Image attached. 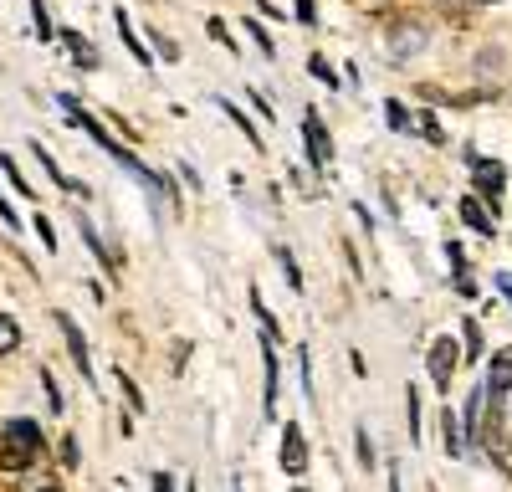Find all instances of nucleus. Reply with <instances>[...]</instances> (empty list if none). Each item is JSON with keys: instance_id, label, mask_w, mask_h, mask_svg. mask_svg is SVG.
Wrapping results in <instances>:
<instances>
[{"instance_id": "nucleus-1", "label": "nucleus", "mask_w": 512, "mask_h": 492, "mask_svg": "<svg viewBox=\"0 0 512 492\" xmlns=\"http://www.w3.org/2000/svg\"><path fill=\"white\" fill-rule=\"evenodd\" d=\"M36 457H41V431L31 421H11L0 431V467L6 472H26Z\"/></svg>"}, {"instance_id": "nucleus-2", "label": "nucleus", "mask_w": 512, "mask_h": 492, "mask_svg": "<svg viewBox=\"0 0 512 492\" xmlns=\"http://www.w3.org/2000/svg\"><path fill=\"white\" fill-rule=\"evenodd\" d=\"M303 144H308V159H313V170L328 175V164H333V144H328V129H323V118L308 108L303 113Z\"/></svg>"}, {"instance_id": "nucleus-3", "label": "nucleus", "mask_w": 512, "mask_h": 492, "mask_svg": "<svg viewBox=\"0 0 512 492\" xmlns=\"http://www.w3.org/2000/svg\"><path fill=\"white\" fill-rule=\"evenodd\" d=\"M57 328L67 334V349H72V364H77V375L88 380V385H98V375H93V359H88V339H82V328L67 318V313H57Z\"/></svg>"}, {"instance_id": "nucleus-4", "label": "nucleus", "mask_w": 512, "mask_h": 492, "mask_svg": "<svg viewBox=\"0 0 512 492\" xmlns=\"http://www.w3.org/2000/svg\"><path fill=\"white\" fill-rule=\"evenodd\" d=\"M282 467H287L292 477L308 472V441H303V431H297V426L282 431Z\"/></svg>"}, {"instance_id": "nucleus-5", "label": "nucleus", "mask_w": 512, "mask_h": 492, "mask_svg": "<svg viewBox=\"0 0 512 492\" xmlns=\"http://www.w3.org/2000/svg\"><path fill=\"white\" fill-rule=\"evenodd\" d=\"M482 416H487V385H477L472 395H466V416H461V426H466V441H482Z\"/></svg>"}, {"instance_id": "nucleus-6", "label": "nucleus", "mask_w": 512, "mask_h": 492, "mask_svg": "<svg viewBox=\"0 0 512 492\" xmlns=\"http://www.w3.org/2000/svg\"><path fill=\"white\" fill-rule=\"evenodd\" d=\"M425 364H431L436 385H451V369H456V344H451V339H436V344H431V354H425Z\"/></svg>"}, {"instance_id": "nucleus-7", "label": "nucleus", "mask_w": 512, "mask_h": 492, "mask_svg": "<svg viewBox=\"0 0 512 492\" xmlns=\"http://www.w3.org/2000/svg\"><path fill=\"white\" fill-rule=\"evenodd\" d=\"M62 47L72 52V62H77V67H88V72L98 67V52H93V41L82 36V31H62Z\"/></svg>"}, {"instance_id": "nucleus-8", "label": "nucleus", "mask_w": 512, "mask_h": 492, "mask_svg": "<svg viewBox=\"0 0 512 492\" xmlns=\"http://www.w3.org/2000/svg\"><path fill=\"white\" fill-rule=\"evenodd\" d=\"M461 221L472 226V231H482V236H492L497 226H492V216H487V200H477V195H466L461 200Z\"/></svg>"}, {"instance_id": "nucleus-9", "label": "nucleus", "mask_w": 512, "mask_h": 492, "mask_svg": "<svg viewBox=\"0 0 512 492\" xmlns=\"http://www.w3.org/2000/svg\"><path fill=\"white\" fill-rule=\"evenodd\" d=\"M441 431H446V451H451V457H466V436H461V416H456V410H441Z\"/></svg>"}, {"instance_id": "nucleus-10", "label": "nucleus", "mask_w": 512, "mask_h": 492, "mask_svg": "<svg viewBox=\"0 0 512 492\" xmlns=\"http://www.w3.org/2000/svg\"><path fill=\"white\" fill-rule=\"evenodd\" d=\"M477 180H482V190H487V205L502 195V164L497 159H477Z\"/></svg>"}, {"instance_id": "nucleus-11", "label": "nucleus", "mask_w": 512, "mask_h": 492, "mask_svg": "<svg viewBox=\"0 0 512 492\" xmlns=\"http://www.w3.org/2000/svg\"><path fill=\"white\" fill-rule=\"evenodd\" d=\"M113 21H118V36H123V47L134 52V62H144V67H149V47H144V41L134 36V26H128V11H113Z\"/></svg>"}, {"instance_id": "nucleus-12", "label": "nucleus", "mask_w": 512, "mask_h": 492, "mask_svg": "<svg viewBox=\"0 0 512 492\" xmlns=\"http://www.w3.org/2000/svg\"><path fill=\"white\" fill-rule=\"evenodd\" d=\"M420 41H425V31H420V26H405V31H390V52H400V57H410V52H420Z\"/></svg>"}, {"instance_id": "nucleus-13", "label": "nucleus", "mask_w": 512, "mask_h": 492, "mask_svg": "<svg viewBox=\"0 0 512 492\" xmlns=\"http://www.w3.org/2000/svg\"><path fill=\"white\" fill-rule=\"evenodd\" d=\"M221 108L231 113V123H236V129L246 134V144H251V149H262V129H251V118H246L241 108H231V98H221Z\"/></svg>"}, {"instance_id": "nucleus-14", "label": "nucleus", "mask_w": 512, "mask_h": 492, "mask_svg": "<svg viewBox=\"0 0 512 492\" xmlns=\"http://www.w3.org/2000/svg\"><path fill=\"white\" fill-rule=\"evenodd\" d=\"M16 344H21V323L11 313H0V354H11Z\"/></svg>"}, {"instance_id": "nucleus-15", "label": "nucleus", "mask_w": 512, "mask_h": 492, "mask_svg": "<svg viewBox=\"0 0 512 492\" xmlns=\"http://www.w3.org/2000/svg\"><path fill=\"white\" fill-rule=\"evenodd\" d=\"M77 226H82V241H88V252H93L98 262H108V246H103V236L93 231V221H88V216H77Z\"/></svg>"}, {"instance_id": "nucleus-16", "label": "nucleus", "mask_w": 512, "mask_h": 492, "mask_svg": "<svg viewBox=\"0 0 512 492\" xmlns=\"http://www.w3.org/2000/svg\"><path fill=\"white\" fill-rule=\"evenodd\" d=\"M0 170H6V180H11V185H16L26 200H31V185H26V175L16 170V159H11V154H0Z\"/></svg>"}, {"instance_id": "nucleus-17", "label": "nucleus", "mask_w": 512, "mask_h": 492, "mask_svg": "<svg viewBox=\"0 0 512 492\" xmlns=\"http://www.w3.org/2000/svg\"><path fill=\"white\" fill-rule=\"evenodd\" d=\"M415 134H420V139H431V144H441V139H446V134H441V123H436L431 113H420V118H415Z\"/></svg>"}, {"instance_id": "nucleus-18", "label": "nucleus", "mask_w": 512, "mask_h": 492, "mask_svg": "<svg viewBox=\"0 0 512 492\" xmlns=\"http://www.w3.org/2000/svg\"><path fill=\"white\" fill-rule=\"evenodd\" d=\"M384 118H390V129H395V134H405V129H410V113H405V108H400L395 98L384 103Z\"/></svg>"}, {"instance_id": "nucleus-19", "label": "nucleus", "mask_w": 512, "mask_h": 492, "mask_svg": "<svg viewBox=\"0 0 512 492\" xmlns=\"http://www.w3.org/2000/svg\"><path fill=\"white\" fill-rule=\"evenodd\" d=\"M26 6H31V21H36V36H41V41H47V36H52V21H47V6H41V0H26Z\"/></svg>"}, {"instance_id": "nucleus-20", "label": "nucleus", "mask_w": 512, "mask_h": 492, "mask_svg": "<svg viewBox=\"0 0 512 492\" xmlns=\"http://www.w3.org/2000/svg\"><path fill=\"white\" fill-rule=\"evenodd\" d=\"M118 385H123V395H128V410H134V416H144V395H139V385L128 380V375H118Z\"/></svg>"}, {"instance_id": "nucleus-21", "label": "nucleus", "mask_w": 512, "mask_h": 492, "mask_svg": "<svg viewBox=\"0 0 512 492\" xmlns=\"http://www.w3.org/2000/svg\"><path fill=\"white\" fill-rule=\"evenodd\" d=\"M461 334H466V354H472V359H477V354L487 349V344H482V328H477V323H461Z\"/></svg>"}, {"instance_id": "nucleus-22", "label": "nucleus", "mask_w": 512, "mask_h": 492, "mask_svg": "<svg viewBox=\"0 0 512 492\" xmlns=\"http://www.w3.org/2000/svg\"><path fill=\"white\" fill-rule=\"evenodd\" d=\"M308 67H313V77H318V82H323V88H338V72H333V67H328V62H323V57H313V62H308Z\"/></svg>"}, {"instance_id": "nucleus-23", "label": "nucleus", "mask_w": 512, "mask_h": 492, "mask_svg": "<svg viewBox=\"0 0 512 492\" xmlns=\"http://www.w3.org/2000/svg\"><path fill=\"white\" fill-rule=\"evenodd\" d=\"M277 262H282V272H287V282H292V293H297V287H303V272H297L292 252H277Z\"/></svg>"}, {"instance_id": "nucleus-24", "label": "nucleus", "mask_w": 512, "mask_h": 492, "mask_svg": "<svg viewBox=\"0 0 512 492\" xmlns=\"http://www.w3.org/2000/svg\"><path fill=\"white\" fill-rule=\"evenodd\" d=\"M405 405H410V441H420V400H415V390L405 395Z\"/></svg>"}, {"instance_id": "nucleus-25", "label": "nucleus", "mask_w": 512, "mask_h": 492, "mask_svg": "<svg viewBox=\"0 0 512 492\" xmlns=\"http://www.w3.org/2000/svg\"><path fill=\"white\" fill-rule=\"evenodd\" d=\"M154 47H159V57H164V62H180V47H175L169 36H154Z\"/></svg>"}, {"instance_id": "nucleus-26", "label": "nucleus", "mask_w": 512, "mask_h": 492, "mask_svg": "<svg viewBox=\"0 0 512 492\" xmlns=\"http://www.w3.org/2000/svg\"><path fill=\"white\" fill-rule=\"evenodd\" d=\"M292 6H297V21H303V26L318 21V6H313V0H292Z\"/></svg>"}, {"instance_id": "nucleus-27", "label": "nucleus", "mask_w": 512, "mask_h": 492, "mask_svg": "<svg viewBox=\"0 0 512 492\" xmlns=\"http://www.w3.org/2000/svg\"><path fill=\"white\" fill-rule=\"evenodd\" d=\"M36 236H41V241H47L52 252H57V231H52V221H47V216H36Z\"/></svg>"}, {"instance_id": "nucleus-28", "label": "nucleus", "mask_w": 512, "mask_h": 492, "mask_svg": "<svg viewBox=\"0 0 512 492\" xmlns=\"http://www.w3.org/2000/svg\"><path fill=\"white\" fill-rule=\"evenodd\" d=\"M359 462L374 467V446H369V431H364V426H359Z\"/></svg>"}, {"instance_id": "nucleus-29", "label": "nucleus", "mask_w": 512, "mask_h": 492, "mask_svg": "<svg viewBox=\"0 0 512 492\" xmlns=\"http://www.w3.org/2000/svg\"><path fill=\"white\" fill-rule=\"evenodd\" d=\"M62 467H77V441L62 436Z\"/></svg>"}, {"instance_id": "nucleus-30", "label": "nucleus", "mask_w": 512, "mask_h": 492, "mask_svg": "<svg viewBox=\"0 0 512 492\" xmlns=\"http://www.w3.org/2000/svg\"><path fill=\"white\" fill-rule=\"evenodd\" d=\"M251 41H256V47H262V52H267V57H272V36H267V31H262V26H256V21H251Z\"/></svg>"}, {"instance_id": "nucleus-31", "label": "nucleus", "mask_w": 512, "mask_h": 492, "mask_svg": "<svg viewBox=\"0 0 512 492\" xmlns=\"http://www.w3.org/2000/svg\"><path fill=\"white\" fill-rule=\"evenodd\" d=\"M41 385H47V400H52V410H62V390H57V380H52V375H41Z\"/></svg>"}, {"instance_id": "nucleus-32", "label": "nucleus", "mask_w": 512, "mask_h": 492, "mask_svg": "<svg viewBox=\"0 0 512 492\" xmlns=\"http://www.w3.org/2000/svg\"><path fill=\"white\" fill-rule=\"evenodd\" d=\"M497 293L512 303V272H497Z\"/></svg>"}, {"instance_id": "nucleus-33", "label": "nucleus", "mask_w": 512, "mask_h": 492, "mask_svg": "<svg viewBox=\"0 0 512 492\" xmlns=\"http://www.w3.org/2000/svg\"><path fill=\"white\" fill-rule=\"evenodd\" d=\"M154 492H175V477H169V472H159V477H154Z\"/></svg>"}, {"instance_id": "nucleus-34", "label": "nucleus", "mask_w": 512, "mask_h": 492, "mask_svg": "<svg viewBox=\"0 0 512 492\" xmlns=\"http://www.w3.org/2000/svg\"><path fill=\"white\" fill-rule=\"evenodd\" d=\"M0 216H6L11 226H21V221H16V211H11V200H6V195H0Z\"/></svg>"}, {"instance_id": "nucleus-35", "label": "nucleus", "mask_w": 512, "mask_h": 492, "mask_svg": "<svg viewBox=\"0 0 512 492\" xmlns=\"http://www.w3.org/2000/svg\"><path fill=\"white\" fill-rule=\"evenodd\" d=\"M390 492H400V477H390Z\"/></svg>"}, {"instance_id": "nucleus-36", "label": "nucleus", "mask_w": 512, "mask_h": 492, "mask_svg": "<svg viewBox=\"0 0 512 492\" xmlns=\"http://www.w3.org/2000/svg\"><path fill=\"white\" fill-rule=\"evenodd\" d=\"M36 492H62V487H36Z\"/></svg>"}, {"instance_id": "nucleus-37", "label": "nucleus", "mask_w": 512, "mask_h": 492, "mask_svg": "<svg viewBox=\"0 0 512 492\" xmlns=\"http://www.w3.org/2000/svg\"><path fill=\"white\" fill-rule=\"evenodd\" d=\"M487 6H497V0H487Z\"/></svg>"}]
</instances>
